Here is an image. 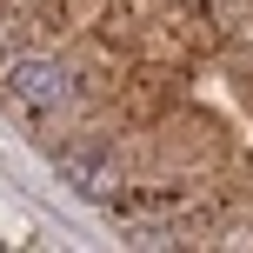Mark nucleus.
Returning a JSON list of instances; mask_svg holds the SVG:
<instances>
[{"instance_id":"1","label":"nucleus","mask_w":253,"mask_h":253,"mask_svg":"<svg viewBox=\"0 0 253 253\" xmlns=\"http://www.w3.org/2000/svg\"><path fill=\"white\" fill-rule=\"evenodd\" d=\"M7 93L20 107H34V114H53V107L74 100V74H67L60 60H47V53H20V60L7 67Z\"/></svg>"},{"instance_id":"2","label":"nucleus","mask_w":253,"mask_h":253,"mask_svg":"<svg viewBox=\"0 0 253 253\" xmlns=\"http://www.w3.org/2000/svg\"><path fill=\"white\" fill-rule=\"evenodd\" d=\"M60 180H67L74 193H87V200H114V193L126 187L120 160H114V153H93V147H80V153H60Z\"/></svg>"}]
</instances>
